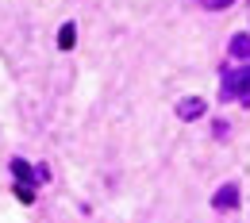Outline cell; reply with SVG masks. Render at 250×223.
Wrapping results in <instances>:
<instances>
[{"label": "cell", "mask_w": 250, "mask_h": 223, "mask_svg": "<svg viewBox=\"0 0 250 223\" xmlns=\"http://www.w3.org/2000/svg\"><path fill=\"white\" fill-rule=\"evenodd\" d=\"M177 116H181V120H200V116H204V100H200V96L181 100V104H177Z\"/></svg>", "instance_id": "3957f363"}, {"label": "cell", "mask_w": 250, "mask_h": 223, "mask_svg": "<svg viewBox=\"0 0 250 223\" xmlns=\"http://www.w3.org/2000/svg\"><path fill=\"white\" fill-rule=\"evenodd\" d=\"M231 58H239V62H250V35H235L231 39Z\"/></svg>", "instance_id": "277c9868"}, {"label": "cell", "mask_w": 250, "mask_h": 223, "mask_svg": "<svg viewBox=\"0 0 250 223\" xmlns=\"http://www.w3.org/2000/svg\"><path fill=\"white\" fill-rule=\"evenodd\" d=\"M200 4H204V8H212V12H223V8H231L235 0H200Z\"/></svg>", "instance_id": "52a82bcc"}, {"label": "cell", "mask_w": 250, "mask_h": 223, "mask_svg": "<svg viewBox=\"0 0 250 223\" xmlns=\"http://www.w3.org/2000/svg\"><path fill=\"white\" fill-rule=\"evenodd\" d=\"M12 169H16V177H20V181H27V177H31V169H27V162H12Z\"/></svg>", "instance_id": "ba28073f"}, {"label": "cell", "mask_w": 250, "mask_h": 223, "mask_svg": "<svg viewBox=\"0 0 250 223\" xmlns=\"http://www.w3.org/2000/svg\"><path fill=\"white\" fill-rule=\"evenodd\" d=\"M212 208H219V212H235V208H239V185H223V189L212 196Z\"/></svg>", "instance_id": "7a4b0ae2"}, {"label": "cell", "mask_w": 250, "mask_h": 223, "mask_svg": "<svg viewBox=\"0 0 250 223\" xmlns=\"http://www.w3.org/2000/svg\"><path fill=\"white\" fill-rule=\"evenodd\" d=\"M73 35H77V27H73V23H62V31H58V46H62V50H69V46L77 42Z\"/></svg>", "instance_id": "5b68a950"}, {"label": "cell", "mask_w": 250, "mask_h": 223, "mask_svg": "<svg viewBox=\"0 0 250 223\" xmlns=\"http://www.w3.org/2000/svg\"><path fill=\"white\" fill-rule=\"evenodd\" d=\"M16 196H20L23 204H31V200H35V189L27 185V181H23V185H16Z\"/></svg>", "instance_id": "8992f818"}, {"label": "cell", "mask_w": 250, "mask_h": 223, "mask_svg": "<svg viewBox=\"0 0 250 223\" xmlns=\"http://www.w3.org/2000/svg\"><path fill=\"white\" fill-rule=\"evenodd\" d=\"M231 96H243L250 104V65L239 73H223V100H231Z\"/></svg>", "instance_id": "6da1fadb"}]
</instances>
